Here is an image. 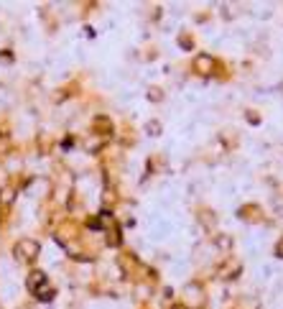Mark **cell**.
Listing matches in <instances>:
<instances>
[{"instance_id": "obj_2", "label": "cell", "mask_w": 283, "mask_h": 309, "mask_svg": "<svg viewBox=\"0 0 283 309\" xmlns=\"http://www.w3.org/2000/svg\"><path fill=\"white\" fill-rule=\"evenodd\" d=\"M41 284H46V276H43L41 271H36V273H33V276L28 279V286H31L33 291H39V286H41Z\"/></svg>"}, {"instance_id": "obj_3", "label": "cell", "mask_w": 283, "mask_h": 309, "mask_svg": "<svg viewBox=\"0 0 283 309\" xmlns=\"http://www.w3.org/2000/svg\"><path fill=\"white\" fill-rule=\"evenodd\" d=\"M194 64H197V69H199L202 74H204V72H209V66H212V59H209V56H199V59H197Z\"/></svg>"}, {"instance_id": "obj_4", "label": "cell", "mask_w": 283, "mask_h": 309, "mask_svg": "<svg viewBox=\"0 0 283 309\" xmlns=\"http://www.w3.org/2000/svg\"><path fill=\"white\" fill-rule=\"evenodd\" d=\"M278 256H283V240H281V243H278Z\"/></svg>"}, {"instance_id": "obj_1", "label": "cell", "mask_w": 283, "mask_h": 309, "mask_svg": "<svg viewBox=\"0 0 283 309\" xmlns=\"http://www.w3.org/2000/svg\"><path fill=\"white\" fill-rule=\"evenodd\" d=\"M16 253L20 261H33L39 256V243L36 240H20V243L16 245Z\"/></svg>"}]
</instances>
